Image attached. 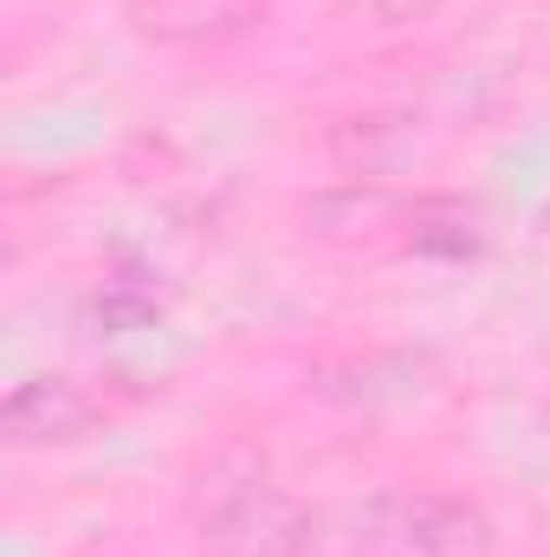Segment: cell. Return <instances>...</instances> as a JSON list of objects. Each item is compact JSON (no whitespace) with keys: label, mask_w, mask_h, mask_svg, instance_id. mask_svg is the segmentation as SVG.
Returning a JSON list of instances; mask_svg holds the SVG:
<instances>
[{"label":"cell","mask_w":550,"mask_h":557,"mask_svg":"<svg viewBox=\"0 0 550 557\" xmlns=\"http://www.w3.org/2000/svg\"><path fill=\"white\" fill-rule=\"evenodd\" d=\"M304 532H311V519L273 493V486H247V493H234L214 519H208V557H298L304 552Z\"/></svg>","instance_id":"cell-1"},{"label":"cell","mask_w":550,"mask_h":557,"mask_svg":"<svg viewBox=\"0 0 550 557\" xmlns=\"http://www.w3.org/2000/svg\"><path fill=\"white\" fill-rule=\"evenodd\" d=\"M396 545L414 557H486V519L447 493L396 499Z\"/></svg>","instance_id":"cell-2"},{"label":"cell","mask_w":550,"mask_h":557,"mask_svg":"<svg viewBox=\"0 0 550 557\" xmlns=\"http://www.w3.org/2000/svg\"><path fill=\"white\" fill-rule=\"evenodd\" d=\"M85 421H91V403H85L72 383H59V376L20 383L13 403H7V434H13V441H65V434H78Z\"/></svg>","instance_id":"cell-3"},{"label":"cell","mask_w":550,"mask_h":557,"mask_svg":"<svg viewBox=\"0 0 550 557\" xmlns=\"http://www.w3.org/2000/svg\"><path fill=\"white\" fill-rule=\"evenodd\" d=\"M260 0H137V20L162 39H214L234 33Z\"/></svg>","instance_id":"cell-4"}]
</instances>
